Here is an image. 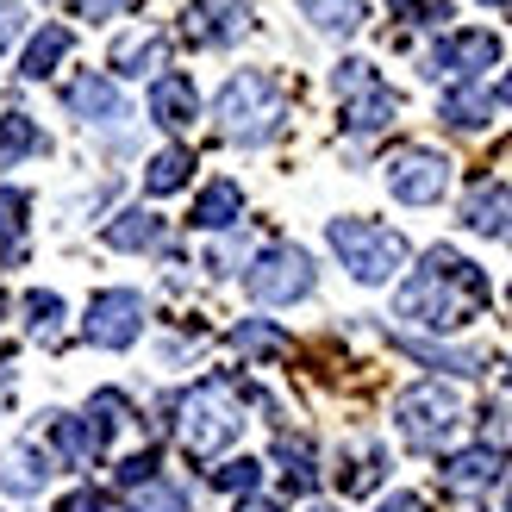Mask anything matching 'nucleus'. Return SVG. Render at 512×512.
Here are the masks:
<instances>
[{
  "instance_id": "nucleus-44",
  "label": "nucleus",
  "mask_w": 512,
  "mask_h": 512,
  "mask_svg": "<svg viewBox=\"0 0 512 512\" xmlns=\"http://www.w3.org/2000/svg\"><path fill=\"white\" fill-rule=\"evenodd\" d=\"M0 313H7V294H0Z\"/></svg>"
},
{
  "instance_id": "nucleus-38",
  "label": "nucleus",
  "mask_w": 512,
  "mask_h": 512,
  "mask_svg": "<svg viewBox=\"0 0 512 512\" xmlns=\"http://www.w3.org/2000/svg\"><path fill=\"white\" fill-rule=\"evenodd\" d=\"M19 32H25V7L19 0H0V50H7Z\"/></svg>"
},
{
  "instance_id": "nucleus-14",
  "label": "nucleus",
  "mask_w": 512,
  "mask_h": 512,
  "mask_svg": "<svg viewBox=\"0 0 512 512\" xmlns=\"http://www.w3.org/2000/svg\"><path fill=\"white\" fill-rule=\"evenodd\" d=\"M463 225L481 238H512V188L506 182H475L463 200Z\"/></svg>"
},
{
  "instance_id": "nucleus-11",
  "label": "nucleus",
  "mask_w": 512,
  "mask_h": 512,
  "mask_svg": "<svg viewBox=\"0 0 512 512\" xmlns=\"http://www.w3.org/2000/svg\"><path fill=\"white\" fill-rule=\"evenodd\" d=\"M244 32H250V0H188L182 7V38L194 50L238 44Z\"/></svg>"
},
{
  "instance_id": "nucleus-34",
  "label": "nucleus",
  "mask_w": 512,
  "mask_h": 512,
  "mask_svg": "<svg viewBox=\"0 0 512 512\" xmlns=\"http://www.w3.org/2000/svg\"><path fill=\"white\" fill-rule=\"evenodd\" d=\"M256 481H263V463H256V456H232V463L225 469H213V488H225V494H256Z\"/></svg>"
},
{
  "instance_id": "nucleus-46",
  "label": "nucleus",
  "mask_w": 512,
  "mask_h": 512,
  "mask_svg": "<svg viewBox=\"0 0 512 512\" xmlns=\"http://www.w3.org/2000/svg\"><path fill=\"white\" fill-rule=\"evenodd\" d=\"M506 506H512V494H506Z\"/></svg>"
},
{
  "instance_id": "nucleus-4",
  "label": "nucleus",
  "mask_w": 512,
  "mask_h": 512,
  "mask_svg": "<svg viewBox=\"0 0 512 512\" xmlns=\"http://www.w3.org/2000/svg\"><path fill=\"white\" fill-rule=\"evenodd\" d=\"M325 238L363 288H381V281H394L406 269V238L388 232V225H375V219H331Z\"/></svg>"
},
{
  "instance_id": "nucleus-10",
  "label": "nucleus",
  "mask_w": 512,
  "mask_h": 512,
  "mask_svg": "<svg viewBox=\"0 0 512 512\" xmlns=\"http://www.w3.org/2000/svg\"><path fill=\"white\" fill-rule=\"evenodd\" d=\"M388 188L394 200H406V207H431V200H444L450 188V163L438 157V150H394L388 157Z\"/></svg>"
},
{
  "instance_id": "nucleus-28",
  "label": "nucleus",
  "mask_w": 512,
  "mask_h": 512,
  "mask_svg": "<svg viewBox=\"0 0 512 512\" xmlns=\"http://www.w3.org/2000/svg\"><path fill=\"white\" fill-rule=\"evenodd\" d=\"M125 512H194V500H188V488H175V481L157 475V481L125 494Z\"/></svg>"
},
{
  "instance_id": "nucleus-32",
  "label": "nucleus",
  "mask_w": 512,
  "mask_h": 512,
  "mask_svg": "<svg viewBox=\"0 0 512 512\" xmlns=\"http://www.w3.org/2000/svg\"><path fill=\"white\" fill-rule=\"evenodd\" d=\"M25 213H32V200H25L19 188H0V244H7V256H19V238H25Z\"/></svg>"
},
{
  "instance_id": "nucleus-12",
  "label": "nucleus",
  "mask_w": 512,
  "mask_h": 512,
  "mask_svg": "<svg viewBox=\"0 0 512 512\" xmlns=\"http://www.w3.org/2000/svg\"><path fill=\"white\" fill-rule=\"evenodd\" d=\"M63 107H69L75 119H88V125H119V119H125V94H119L113 75L82 69L75 82H63Z\"/></svg>"
},
{
  "instance_id": "nucleus-17",
  "label": "nucleus",
  "mask_w": 512,
  "mask_h": 512,
  "mask_svg": "<svg viewBox=\"0 0 512 512\" xmlns=\"http://www.w3.org/2000/svg\"><path fill=\"white\" fill-rule=\"evenodd\" d=\"M82 425H88V438L107 450L125 425H132V400H125L119 388H100V394H88V406H82Z\"/></svg>"
},
{
  "instance_id": "nucleus-1",
  "label": "nucleus",
  "mask_w": 512,
  "mask_h": 512,
  "mask_svg": "<svg viewBox=\"0 0 512 512\" xmlns=\"http://www.w3.org/2000/svg\"><path fill=\"white\" fill-rule=\"evenodd\" d=\"M481 306H488V275H481L469 256L438 244L425 256V269L400 288L394 313L413 319V325H431V331H463L469 319H481Z\"/></svg>"
},
{
  "instance_id": "nucleus-8",
  "label": "nucleus",
  "mask_w": 512,
  "mask_h": 512,
  "mask_svg": "<svg viewBox=\"0 0 512 512\" xmlns=\"http://www.w3.org/2000/svg\"><path fill=\"white\" fill-rule=\"evenodd\" d=\"M82 338L94 350H125L144 338V294L132 288H100L88 300V319H82Z\"/></svg>"
},
{
  "instance_id": "nucleus-30",
  "label": "nucleus",
  "mask_w": 512,
  "mask_h": 512,
  "mask_svg": "<svg viewBox=\"0 0 512 512\" xmlns=\"http://www.w3.org/2000/svg\"><path fill=\"white\" fill-rule=\"evenodd\" d=\"M381 475H388V450H363V456H350V463L338 469V488L344 494H369V488H381Z\"/></svg>"
},
{
  "instance_id": "nucleus-29",
  "label": "nucleus",
  "mask_w": 512,
  "mask_h": 512,
  "mask_svg": "<svg viewBox=\"0 0 512 512\" xmlns=\"http://www.w3.org/2000/svg\"><path fill=\"white\" fill-rule=\"evenodd\" d=\"M32 150H44V132L25 113H7V119H0V169L19 163V157H32Z\"/></svg>"
},
{
  "instance_id": "nucleus-19",
  "label": "nucleus",
  "mask_w": 512,
  "mask_h": 512,
  "mask_svg": "<svg viewBox=\"0 0 512 512\" xmlns=\"http://www.w3.org/2000/svg\"><path fill=\"white\" fill-rule=\"evenodd\" d=\"M69 44H75L69 25H38L32 44H25V57H19V75H25V82H44V75L69 57Z\"/></svg>"
},
{
  "instance_id": "nucleus-23",
  "label": "nucleus",
  "mask_w": 512,
  "mask_h": 512,
  "mask_svg": "<svg viewBox=\"0 0 512 512\" xmlns=\"http://www.w3.org/2000/svg\"><path fill=\"white\" fill-rule=\"evenodd\" d=\"M438 119L456 125V132H481V125L494 119V100L481 94L475 82H469V88H450V94H444V107H438Z\"/></svg>"
},
{
  "instance_id": "nucleus-7",
  "label": "nucleus",
  "mask_w": 512,
  "mask_h": 512,
  "mask_svg": "<svg viewBox=\"0 0 512 512\" xmlns=\"http://www.w3.org/2000/svg\"><path fill=\"white\" fill-rule=\"evenodd\" d=\"M313 256L306 250H294V244H275V250H263L256 263L244 269V288H250V300H263V306H294V300H306L313 294Z\"/></svg>"
},
{
  "instance_id": "nucleus-33",
  "label": "nucleus",
  "mask_w": 512,
  "mask_h": 512,
  "mask_svg": "<svg viewBox=\"0 0 512 512\" xmlns=\"http://www.w3.org/2000/svg\"><path fill=\"white\" fill-rule=\"evenodd\" d=\"M232 344L250 350V356H275V350H288V338H281L269 319H244V325H232Z\"/></svg>"
},
{
  "instance_id": "nucleus-25",
  "label": "nucleus",
  "mask_w": 512,
  "mask_h": 512,
  "mask_svg": "<svg viewBox=\"0 0 512 512\" xmlns=\"http://www.w3.org/2000/svg\"><path fill=\"white\" fill-rule=\"evenodd\" d=\"M300 13L319 25V32H331V38H350L356 25H363V0H300Z\"/></svg>"
},
{
  "instance_id": "nucleus-26",
  "label": "nucleus",
  "mask_w": 512,
  "mask_h": 512,
  "mask_svg": "<svg viewBox=\"0 0 512 512\" xmlns=\"http://www.w3.org/2000/svg\"><path fill=\"white\" fill-rule=\"evenodd\" d=\"M275 463H281V475H288L294 494H313L319 469H313V444H306V438H288V431H281V438H275Z\"/></svg>"
},
{
  "instance_id": "nucleus-31",
  "label": "nucleus",
  "mask_w": 512,
  "mask_h": 512,
  "mask_svg": "<svg viewBox=\"0 0 512 512\" xmlns=\"http://www.w3.org/2000/svg\"><path fill=\"white\" fill-rule=\"evenodd\" d=\"M25 319H32V338L38 344H57L63 338V300L57 294H25Z\"/></svg>"
},
{
  "instance_id": "nucleus-21",
  "label": "nucleus",
  "mask_w": 512,
  "mask_h": 512,
  "mask_svg": "<svg viewBox=\"0 0 512 512\" xmlns=\"http://www.w3.org/2000/svg\"><path fill=\"white\" fill-rule=\"evenodd\" d=\"M163 238H169V225H163L157 213H144V207L119 213V219L107 225V244H113V250H157Z\"/></svg>"
},
{
  "instance_id": "nucleus-45",
  "label": "nucleus",
  "mask_w": 512,
  "mask_h": 512,
  "mask_svg": "<svg viewBox=\"0 0 512 512\" xmlns=\"http://www.w3.org/2000/svg\"><path fill=\"white\" fill-rule=\"evenodd\" d=\"M506 388H512V369H506Z\"/></svg>"
},
{
  "instance_id": "nucleus-3",
  "label": "nucleus",
  "mask_w": 512,
  "mask_h": 512,
  "mask_svg": "<svg viewBox=\"0 0 512 512\" xmlns=\"http://www.w3.org/2000/svg\"><path fill=\"white\" fill-rule=\"evenodd\" d=\"M169 413H175V438H182V450L194 456V463H213V456L244 431L238 394L225 388V381H200V388H188Z\"/></svg>"
},
{
  "instance_id": "nucleus-15",
  "label": "nucleus",
  "mask_w": 512,
  "mask_h": 512,
  "mask_svg": "<svg viewBox=\"0 0 512 512\" xmlns=\"http://www.w3.org/2000/svg\"><path fill=\"white\" fill-rule=\"evenodd\" d=\"M194 113H200V94H194L188 75H157V82H150V119H157L163 132H188Z\"/></svg>"
},
{
  "instance_id": "nucleus-37",
  "label": "nucleus",
  "mask_w": 512,
  "mask_h": 512,
  "mask_svg": "<svg viewBox=\"0 0 512 512\" xmlns=\"http://www.w3.org/2000/svg\"><path fill=\"white\" fill-rule=\"evenodd\" d=\"M125 7H144V0H75V19L100 25V19H119Z\"/></svg>"
},
{
  "instance_id": "nucleus-43",
  "label": "nucleus",
  "mask_w": 512,
  "mask_h": 512,
  "mask_svg": "<svg viewBox=\"0 0 512 512\" xmlns=\"http://www.w3.org/2000/svg\"><path fill=\"white\" fill-rule=\"evenodd\" d=\"M306 512H338V506H306Z\"/></svg>"
},
{
  "instance_id": "nucleus-6",
  "label": "nucleus",
  "mask_w": 512,
  "mask_h": 512,
  "mask_svg": "<svg viewBox=\"0 0 512 512\" xmlns=\"http://www.w3.org/2000/svg\"><path fill=\"white\" fill-rule=\"evenodd\" d=\"M394 419H400V438L413 450H438L450 431L463 425V400H456L450 388H438V381H419V388L400 394Z\"/></svg>"
},
{
  "instance_id": "nucleus-20",
  "label": "nucleus",
  "mask_w": 512,
  "mask_h": 512,
  "mask_svg": "<svg viewBox=\"0 0 512 512\" xmlns=\"http://www.w3.org/2000/svg\"><path fill=\"white\" fill-rule=\"evenodd\" d=\"M50 444H57L63 469H75V475L100 463V444L88 438V425H82V419H69V413H50Z\"/></svg>"
},
{
  "instance_id": "nucleus-13",
  "label": "nucleus",
  "mask_w": 512,
  "mask_h": 512,
  "mask_svg": "<svg viewBox=\"0 0 512 512\" xmlns=\"http://www.w3.org/2000/svg\"><path fill=\"white\" fill-rule=\"evenodd\" d=\"M500 469H506V450L500 444H469V450H456V456H444V488L450 494H488L494 481H500Z\"/></svg>"
},
{
  "instance_id": "nucleus-39",
  "label": "nucleus",
  "mask_w": 512,
  "mask_h": 512,
  "mask_svg": "<svg viewBox=\"0 0 512 512\" xmlns=\"http://www.w3.org/2000/svg\"><path fill=\"white\" fill-rule=\"evenodd\" d=\"M57 512H113V506H107V494H94V488H75V494L57 506Z\"/></svg>"
},
{
  "instance_id": "nucleus-42",
  "label": "nucleus",
  "mask_w": 512,
  "mask_h": 512,
  "mask_svg": "<svg viewBox=\"0 0 512 512\" xmlns=\"http://www.w3.org/2000/svg\"><path fill=\"white\" fill-rule=\"evenodd\" d=\"M500 100H506V107H512V75H506V82H500Z\"/></svg>"
},
{
  "instance_id": "nucleus-5",
  "label": "nucleus",
  "mask_w": 512,
  "mask_h": 512,
  "mask_svg": "<svg viewBox=\"0 0 512 512\" xmlns=\"http://www.w3.org/2000/svg\"><path fill=\"white\" fill-rule=\"evenodd\" d=\"M331 88H338V100H344V125H350L356 138H369V132H381V125H394V113H400V94L381 82L375 63H363V57L338 63Z\"/></svg>"
},
{
  "instance_id": "nucleus-24",
  "label": "nucleus",
  "mask_w": 512,
  "mask_h": 512,
  "mask_svg": "<svg viewBox=\"0 0 512 512\" xmlns=\"http://www.w3.org/2000/svg\"><path fill=\"white\" fill-rule=\"evenodd\" d=\"M188 175H194V150H188V144H169V150H157V157H150L144 188H150V194H175V188H188Z\"/></svg>"
},
{
  "instance_id": "nucleus-2",
  "label": "nucleus",
  "mask_w": 512,
  "mask_h": 512,
  "mask_svg": "<svg viewBox=\"0 0 512 512\" xmlns=\"http://www.w3.org/2000/svg\"><path fill=\"white\" fill-rule=\"evenodd\" d=\"M213 119H219V138H232V144H269L281 132V119H288V94H281L269 69H238L219 88Z\"/></svg>"
},
{
  "instance_id": "nucleus-9",
  "label": "nucleus",
  "mask_w": 512,
  "mask_h": 512,
  "mask_svg": "<svg viewBox=\"0 0 512 512\" xmlns=\"http://www.w3.org/2000/svg\"><path fill=\"white\" fill-rule=\"evenodd\" d=\"M494 63H500V38L494 32H450V38H438L425 50V75H438V82L450 75V82H463V88Z\"/></svg>"
},
{
  "instance_id": "nucleus-22",
  "label": "nucleus",
  "mask_w": 512,
  "mask_h": 512,
  "mask_svg": "<svg viewBox=\"0 0 512 512\" xmlns=\"http://www.w3.org/2000/svg\"><path fill=\"white\" fill-rule=\"evenodd\" d=\"M163 57H169L163 32H132V38L113 44V69L119 75H150V69H163Z\"/></svg>"
},
{
  "instance_id": "nucleus-40",
  "label": "nucleus",
  "mask_w": 512,
  "mask_h": 512,
  "mask_svg": "<svg viewBox=\"0 0 512 512\" xmlns=\"http://www.w3.org/2000/svg\"><path fill=\"white\" fill-rule=\"evenodd\" d=\"M375 512H425V500L419 494H394V500H381Z\"/></svg>"
},
{
  "instance_id": "nucleus-36",
  "label": "nucleus",
  "mask_w": 512,
  "mask_h": 512,
  "mask_svg": "<svg viewBox=\"0 0 512 512\" xmlns=\"http://www.w3.org/2000/svg\"><path fill=\"white\" fill-rule=\"evenodd\" d=\"M394 13L413 19V25H444L450 19V0H394Z\"/></svg>"
},
{
  "instance_id": "nucleus-35",
  "label": "nucleus",
  "mask_w": 512,
  "mask_h": 512,
  "mask_svg": "<svg viewBox=\"0 0 512 512\" xmlns=\"http://www.w3.org/2000/svg\"><path fill=\"white\" fill-rule=\"evenodd\" d=\"M113 481H119L125 494H132V488H144V481H157V450H138V456H125V463L113 469Z\"/></svg>"
},
{
  "instance_id": "nucleus-41",
  "label": "nucleus",
  "mask_w": 512,
  "mask_h": 512,
  "mask_svg": "<svg viewBox=\"0 0 512 512\" xmlns=\"http://www.w3.org/2000/svg\"><path fill=\"white\" fill-rule=\"evenodd\" d=\"M238 512H281V500H263V494H244Z\"/></svg>"
},
{
  "instance_id": "nucleus-18",
  "label": "nucleus",
  "mask_w": 512,
  "mask_h": 512,
  "mask_svg": "<svg viewBox=\"0 0 512 512\" xmlns=\"http://www.w3.org/2000/svg\"><path fill=\"white\" fill-rule=\"evenodd\" d=\"M188 219L200 225V232H225V225H238L244 219V188L238 182H207Z\"/></svg>"
},
{
  "instance_id": "nucleus-27",
  "label": "nucleus",
  "mask_w": 512,
  "mask_h": 512,
  "mask_svg": "<svg viewBox=\"0 0 512 512\" xmlns=\"http://www.w3.org/2000/svg\"><path fill=\"white\" fill-rule=\"evenodd\" d=\"M400 350L431 369H450V375H481V363H488L481 350H444V344H419V338H400Z\"/></svg>"
},
{
  "instance_id": "nucleus-16",
  "label": "nucleus",
  "mask_w": 512,
  "mask_h": 512,
  "mask_svg": "<svg viewBox=\"0 0 512 512\" xmlns=\"http://www.w3.org/2000/svg\"><path fill=\"white\" fill-rule=\"evenodd\" d=\"M44 481H50V456L44 450H32V444H13L7 456H0V494H44Z\"/></svg>"
}]
</instances>
